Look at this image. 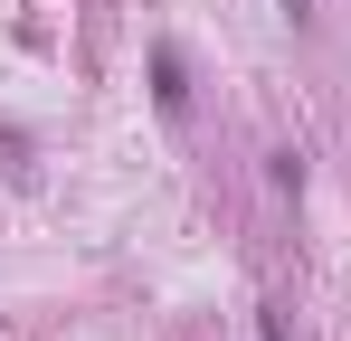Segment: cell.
I'll return each instance as SVG.
<instances>
[{"mask_svg":"<svg viewBox=\"0 0 351 341\" xmlns=\"http://www.w3.org/2000/svg\"><path fill=\"white\" fill-rule=\"evenodd\" d=\"M285 19H294V29H304V19H313V0H285Z\"/></svg>","mask_w":351,"mask_h":341,"instance_id":"2","label":"cell"},{"mask_svg":"<svg viewBox=\"0 0 351 341\" xmlns=\"http://www.w3.org/2000/svg\"><path fill=\"white\" fill-rule=\"evenodd\" d=\"M152 95H162V114H190V86H180V57L152 48Z\"/></svg>","mask_w":351,"mask_h":341,"instance_id":"1","label":"cell"}]
</instances>
